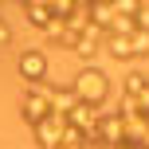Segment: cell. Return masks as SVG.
<instances>
[{
  "label": "cell",
  "instance_id": "5b68a950",
  "mask_svg": "<svg viewBox=\"0 0 149 149\" xmlns=\"http://www.w3.org/2000/svg\"><path fill=\"white\" fill-rule=\"evenodd\" d=\"M8 43H12V31H8V24L0 20V47H8Z\"/></svg>",
  "mask_w": 149,
  "mask_h": 149
},
{
  "label": "cell",
  "instance_id": "277c9868",
  "mask_svg": "<svg viewBox=\"0 0 149 149\" xmlns=\"http://www.w3.org/2000/svg\"><path fill=\"white\" fill-rule=\"evenodd\" d=\"M47 114H51V106H47L43 94H36L31 86H24V118H28V126H36V122H43Z\"/></svg>",
  "mask_w": 149,
  "mask_h": 149
},
{
  "label": "cell",
  "instance_id": "7a4b0ae2",
  "mask_svg": "<svg viewBox=\"0 0 149 149\" xmlns=\"http://www.w3.org/2000/svg\"><path fill=\"white\" fill-rule=\"evenodd\" d=\"M63 130H67V118H63V114H47L43 122L31 126V134H36L39 149H59L63 145Z\"/></svg>",
  "mask_w": 149,
  "mask_h": 149
},
{
  "label": "cell",
  "instance_id": "3957f363",
  "mask_svg": "<svg viewBox=\"0 0 149 149\" xmlns=\"http://www.w3.org/2000/svg\"><path fill=\"white\" fill-rule=\"evenodd\" d=\"M20 74H24V82L47 79V55L43 51H24L20 55Z\"/></svg>",
  "mask_w": 149,
  "mask_h": 149
},
{
  "label": "cell",
  "instance_id": "6da1fadb",
  "mask_svg": "<svg viewBox=\"0 0 149 149\" xmlns=\"http://www.w3.org/2000/svg\"><path fill=\"white\" fill-rule=\"evenodd\" d=\"M71 90H74V98H79V102L102 110V106H106V94H110V79H106L98 67H82L79 74H74Z\"/></svg>",
  "mask_w": 149,
  "mask_h": 149
}]
</instances>
